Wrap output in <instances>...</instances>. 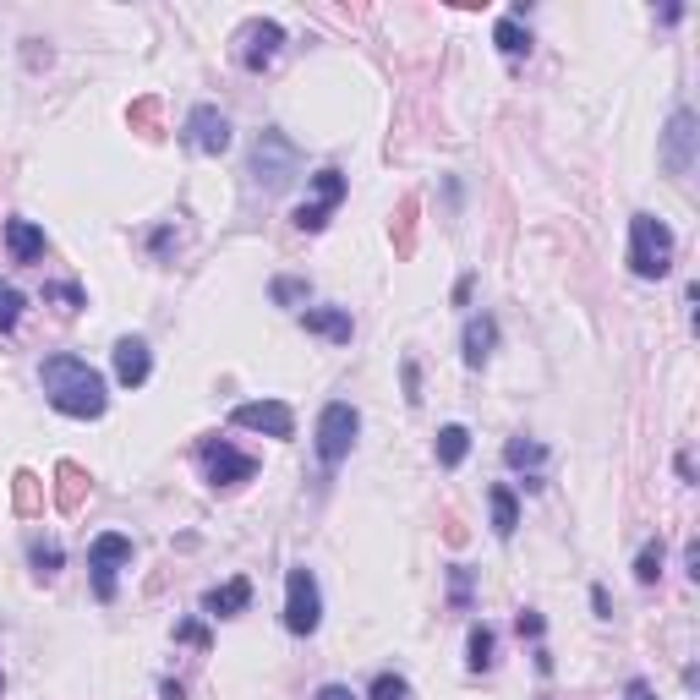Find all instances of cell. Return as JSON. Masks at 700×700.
I'll use <instances>...</instances> for the list:
<instances>
[{
	"instance_id": "obj_1",
	"label": "cell",
	"mask_w": 700,
	"mask_h": 700,
	"mask_svg": "<svg viewBox=\"0 0 700 700\" xmlns=\"http://www.w3.org/2000/svg\"><path fill=\"white\" fill-rule=\"evenodd\" d=\"M39 378H44V400H50L61 416L93 422V416H104V405H110V394H104V378L88 367L83 356H44Z\"/></svg>"
},
{
	"instance_id": "obj_2",
	"label": "cell",
	"mask_w": 700,
	"mask_h": 700,
	"mask_svg": "<svg viewBox=\"0 0 700 700\" xmlns=\"http://www.w3.org/2000/svg\"><path fill=\"white\" fill-rule=\"evenodd\" d=\"M629 268L640 279H662L673 268V230L657 214H635L629 219Z\"/></svg>"
},
{
	"instance_id": "obj_3",
	"label": "cell",
	"mask_w": 700,
	"mask_h": 700,
	"mask_svg": "<svg viewBox=\"0 0 700 700\" xmlns=\"http://www.w3.org/2000/svg\"><path fill=\"white\" fill-rule=\"evenodd\" d=\"M252 175H258V186L263 192H285L290 181L301 175V154H296V143H290L285 132H258V143H252Z\"/></svg>"
},
{
	"instance_id": "obj_4",
	"label": "cell",
	"mask_w": 700,
	"mask_h": 700,
	"mask_svg": "<svg viewBox=\"0 0 700 700\" xmlns=\"http://www.w3.org/2000/svg\"><path fill=\"white\" fill-rule=\"evenodd\" d=\"M323 624V591L318 580H312V569H290L285 575V629L290 635H318Z\"/></svg>"
},
{
	"instance_id": "obj_5",
	"label": "cell",
	"mask_w": 700,
	"mask_h": 700,
	"mask_svg": "<svg viewBox=\"0 0 700 700\" xmlns=\"http://www.w3.org/2000/svg\"><path fill=\"white\" fill-rule=\"evenodd\" d=\"M197 465H203V476L214 487H241V482L258 476V460L241 454L236 443H225V438H203V443H197Z\"/></svg>"
},
{
	"instance_id": "obj_6",
	"label": "cell",
	"mask_w": 700,
	"mask_h": 700,
	"mask_svg": "<svg viewBox=\"0 0 700 700\" xmlns=\"http://www.w3.org/2000/svg\"><path fill=\"white\" fill-rule=\"evenodd\" d=\"M126 564H132V542H126V536H115V531L93 536V547H88L93 597H99V602H115V575H121Z\"/></svg>"
},
{
	"instance_id": "obj_7",
	"label": "cell",
	"mask_w": 700,
	"mask_h": 700,
	"mask_svg": "<svg viewBox=\"0 0 700 700\" xmlns=\"http://www.w3.org/2000/svg\"><path fill=\"white\" fill-rule=\"evenodd\" d=\"M356 433H361L356 405H345V400L323 405V416H318V460L323 465H340L350 454V443H356Z\"/></svg>"
},
{
	"instance_id": "obj_8",
	"label": "cell",
	"mask_w": 700,
	"mask_h": 700,
	"mask_svg": "<svg viewBox=\"0 0 700 700\" xmlns=\"http://www.w3.org/2000/svg\"><path fill=\"white\" fill-rule=\"evenodd\" d=\"M279 44H285V28H279L274 17H252L247 28L236 33V61L247 66V72H263V66H274Z\"/></svg>"
},
{
	"instance_id": "obj_9",
	"label": "cell",
	"mask_w": 700,
	"mask_h": 700,
	"mask_svg": "<svg viewBox=\"0 0 700 700\" xmlns=\"http://www.w3.org/2000/svg\"><path fill=\"white\" fill-rule=\"evenodd\" d=\"M181 143L192 148V154H225V148H230V121H225V110H219V104H197V110L186 115Z\"/></svg>"
},
{
	"instance_id": "obj_10",
	"label": "cell",
	"mask_w": 700,
	"mask_h": 700,
	"mask_svg": "<svg viewBox=\"0 0 700 700\" xmlns=\"http://www.w3.org/2000/svg\"><path fill=\"white\" fill-rule=\"evenodd\" d=\"M340 203H345V175L340 170H318L312 175V203L296 208V230H323Z\"/></svg>"
},
{
	"instance_id": "obj_11",
	"label": "cell",
	"mask_w": 700,
	"mask_h": 700,
	"mask_svg": "<svg viewBox=\"0 0 700 700\" xmlns=\"http://www.w3.org/2000/svg\"><path fill=\"white\" fill-rule=\"evenodd\" d=\"M230 422L247 427V433H268V438H290L296 433V416H290L285 400H247L230 411Z\"/></svg>"
},
{
	"instance_id": "obj_12",
	"label": "cell",
	"mask_w": 700,
	"mask_h": 700,
	"mask_svg": "<svg viewBox=\"0 0 700 700\" xmlns=\"http://www.w3.org/2000/svg\"><path fill=\"white\" fill-rule=\"evenodd\" d=\"M695 143H700V132H695V110H673L668 137H662V159H668V170H673V175H684V170L695 165Z\"/></svg>"
},
{
	"instance_id": "obj_13",
	"label": "cell",
	"mask_w": 700,
	"mask_h": 700,
	"mask_svg": "<svg viewBox=\"0 0 700 700\" xmlns=\"http://www.w3.org/2000/svg\"><path fill=\"white\" fill-rule=\"evenodd\" d=\"M148 372H154V356H148L143 340H115V378H121V389H143Z\"/></svg>"
},
{
	"instance_id": "obj_14",
	"label": "cell",
	"mask_w": 700,
	"mask_h": 700,
	"mask_svg": "<svg viewBox=\"0 0 700 700\" xmlns=\"http://www.w3.org/2000/svg\"><path fill=\"white\" fill-rule=\"evenodd\" d=\"M247 602H252V580L236 575V580H225V586L208 591V597H203V613H208V618H236V613H247Z\"/></svg>"
},
{
	"instance_id": "obj_15",
	"label": "cell",
	"mask_w": 700,
	"mask_h": 700,
	"mask_svg": "<svg viewBox=\"0 0 700 700\" xmlns=\"http://www.w3.org/2000/svg\"><path fill=\"white\" fill-rule=\"evenodd\" d=\"M301 329L323 334V340H334V345H350V312L345 307H307L301 312Z\"/></svg>"
},
{
	"instance_id": "obj_16",
	"label": "cell",
	"mask_w": 700,
	"mask_h": 700,
	"mask_svg": "<svg viewBox=\"0 0 700 700\" xmlns=\"http://www.w3.org/2000/svg\"><path fill=\"white\" fill-rule=\"evenodd\" d=\"M6 247L17 263H39L44 258V230L33 225V219H11L6 225Z\"/></svg>"
},
{
	"instance_id": "obj_17",
	"label": "cell",
	"mask_w": 700,
	"mask_h": 700,
	"mask_svg": "<svg viewBox=\"0 0 700 700\" xmlns=\"http://www.w3.org/2000/svg\"><path fill=\"white\" fill-rule=\"evenodd\" d=\"M493 340H498V323L493 318H471L465 323V367H482L493 356Z\"/></svg>"
},
{
	"instance_id": "obj_18",
	"label": "cell",
	"mask_w": 700,
	"mask_h": 700,
	"mask_svg": "<svg viewBox=\"0 0 700 700\" xmlns=\"http://www.w3.org/2000/svg\"><path fill=\"white\" fill-rule=\"evenodd\" d=\"M493 44L509 55V61H520V55H531V28H525L520 17H498V28H493Z\"/></svg>"
},
{
	"instance_id": "obj_19",
	"label": "cell",
	"mask_w": 700,
	"mask_h": 700,
	"mask_svg": "<svg viewBox=\"0 0 700 700\" xmlns=\"http://www.w3.org/2000/svg\"><path fill=\"white\" fill-rule=\"evenodd\" d=\"M55 476H61V493H55V504L66 509V515H77V509H83V465H72V460H61L55 465Z\"/></svg>"
},
{
	"instance_id": "obj_20",
	"label": "cell",
	"mask_w": 700,
	"mask_h": 700,
	"mask_svg": "<svg viewBox=\"0 0 700 700\" xmlns=\"http://www.w3.org/2000/svg\"><path fill=\"white\" fill-rule=\"evenodd\" d=\"M487 504H493V531L504 536H515V525H520V504H515V493H509V487H493V493H487Z\"/></svg>"
},
{
	"instance_id": "obj_21",
	"label": "cell",
	"mask_w": 700,
	"mask_h": 700,
	"mask_svg": "<svg viewBox=\"0 0 700 700\" xmlns=\"http://www.w3.org/2000/svg\"><path fill=\"white\" fill-rule=\"evenodd\" d=\"M504 460H509V471H542L547 449H542V443H536V438H509Z\"/></svg>"
},
{
	"instance_id": "obj_22",
	"label": "cell",
	"mask_w": 700,
	"mask_h": 700,
	"mask_svg": "<svg viewBox=\"0 0 700 700\" xmlns=\"http://www.w3.org/2000/svg\"><path fill=\"white\" fill-rule=\"evenodd\" d=\"M465 454H471V433H465L460 422H449V427L438 433V465H460Z\"/></svg>"
},
{
	"instance_id": "obj_23",
	"label": "cell",
	"mask_w": 700,
	"mask_h": 700,
	"mask_svg": "<svg viewBox=\"0 0 700 700\" xmlns=\"http://www.w3.org/2000/svg\"><path fill=\"white\" fill-rule=\"evenodd\" d=\"M493 646H498L493 629L476 624V629H471V657H465V662H471V673H487V668H493Z\"/></svg>"
},
{
	"instance_id": "obj_24",
	"label": "cell",
	"mask_w": 700,
	"mask_h": 700,
	"mask_svg": "<svg viewBox=\"0 0 700 700\" xmlns=\"http://www.w3.org/2000/svg\"><path fill=\"white\" fill-rule=\"evenodd\" d=\"M367 700H411V684H405V673H378Z\"/></svg>"
},
{
	"instance_id": "obj_25",
	"label": "cell",
	"mask_w": 700,
	"mask_h": 700,
	"mask_svg": "<svg viewBox=\"0 0 700 700\" xmlns=\"http://www.w3.org/2000/svg\"><path fill=\"white\" fill-rule=\"evenodd\" d=\"M657 575H662V542H646L635 558V580L640 586H657Z\"/></svg>"
},
{
	"instance_id": "obj_26",
	"label": "cell",
	"mask_w": 700,
	"mask_h": 700,
	"mask_svg": "<svg viewBox=\"0 0 700 700\" xmlns=\"http://www.w3.org/2000/svg\"><path fill=\"white\" fill-rule=\"evenodd\" d=\"M268 296H274L279 307H296V301H307V279H290V274H279L274 285H268Z\"/></svg>"
},
{
	"instance_id": "obj_27",
	"label": "cell",
	"mask_w": 700,
	"mask_h": 700,
	"mask_svg": "<svg viewBox=\"0 0 700 700\" xmlns=\"http://www.w3.org/2000/svg\"><path fill=\"white\" fill-rule=\"evenodd\" d=\"M17 515H39V476L17 471Z\"/></svg>"
},
{
	"instance_id": "obj_28",
	"label": "cell",
	"mask_w": 700,
	"mask_h": 700,
	"mask_svg": "<svg viewBox=\"0 0 700 700\" xmlns=\"http://www.w3.org/2000/svg\"><path fill=\"white\" fill-rule=\"evenodd\" d=\"M28 558H33V569H39V575L50 580L55 569H61V542H33V547H28Z\"/></svg>"
},
{
	"instance_id": "obj_29",
	"label": "cell",
	"mask_w": 700,
	"mask_h": 700,
	"mask_svg": "<svg viewBox=\"0 0 700 700\" xmlns=\"http://www.w3.org/2000/svg\"><path fill=\"white\" fill-rule=\"evenodd\" d=\"M17 318H22V290L17 285H0V334L17 329Z\"/></svg>"
},
{
	"instance_id": "obj_30",
	"label": "cell",
	"mask_w": 700,
	"mask_h": 700,
	"mask_svg": "<svg viewBox=\"0 0 700 700\" xmlns=\"http://www.w3.org/2000/svg\"><path fill=\"white\" fill-rule=\"evenodd\" d=\"M449 602H454V608H471V569H465V564H454L449 569Z\"/></svg>"
},
{
	"instance_id": "obj_31",
	"label": "cell",
	"mask_w": 700,
	"mask_h": 700,
	"mask_svg": "<svg viewBox=\"0 0 700 700\" xmlns=\"http://www.w3.org/2000/svg\"><path fill=\"white\" fill-rule=\"evenodd\" d=\"M44 301H55L61 312H77V307H83V290H77V285H44Z\"/></svg>"
},
{
	"instance_id": "obj_32",
	"label": "cell",
	"mask_w": 700,
	"mask_h": 700,
	"mask_svg": "<svg viewBox=\"0 0 700 700\" xmlns=\"http://www.w3.org/2000/svg\"><path fill=\"white\" fill-rule=\"evenodd\" d=\"M400 378H405V400L411 405H422V367H416L411 356H405V367H400Z\"/></svg>"
},
{
	"instance_id": "obj_33",
	"label": "cell",
	"mask_w": 700,
	"mask_h": 700,
	"mask_svg": "<svg viewBox=\"0 0 700 700\" xmlns=\"http://www.w3.org/2000/svg\"><path fill=\"white\" fill-rule=\"evenodd\" d=\"M148 247H154V258H170V247H175V230H170V225H159L154 236H148Z\"/></svg>"
},
{
	"instance_id": "obj_34",
	"label": "cell",
	"mask_w": 700,
	"mask_h": 700,
	"mask_svg": "<svg viewBox=\"0 0 700 700\" xmlns=\"http://www.w3.org/2000/svg\"><path fill=\"white\" fill-rule=\"evenodd\" d=\"M515 629H520L525 640H542V629H547V624H542V613H520V618H515Z\"/></svg>"
},
{
	"instance_id": "obj_35",
	"label": "cell",
	"mask_w": 700,
	"mask_h": 700,
	"mask_svg": "<svg viewBox=\"0 0 700 700\" xmlns=\"http://www.w3.org/2000/svg\"><path fill=\"white\" fill-rule=\"evenodd\" d=\"M411 219H416V203H400V252H411Z\"/></svg>"
},
{
	"instance_id": "obj_36",
	"label": "cell",
	"mask_w": 700,
	"mask_h": 700,
	"mask_svg": "<svg viewBox=\"0 0 700 700\" xmlns=\"http://www.w3.org/2000/svg\"><path fill=\"white\" fill-rule=\"evenodd\" d=\"M175 640H186V646H208V629L203 624H181V629H175Z\"/></svg>"
},
{
	"instance_id": "obj_37",
	"label": "cell",
	"mask_w": 700,
	"mask_h": 700,
	"mask_svg": "<svg viewBox=\"0 0 700 700\" xmlns=\"http://www.w3.org/2000/svg\"><path fill=\"white\" fill-rule=\"evenodd\" d=\"M591 608H597V618H613V602H608V591H602V586H591Z\"/></svg>"
},
{
	"instance_id": "obj_38",
	"label": "cell",
	"mask_w": 700,
	"mask_h": 700,
	"mask_svg": "<svg viewBox=\"0 0 700 700\" xmlns=\"http://www.w3.org/2000/svg\"><path fill=\"white\" fill-rule=\"evenodd\" d=\"M312 700H356V695H350V690H345V684H323V690H318V695H312Z\"/></svg>"
},
{
	"instance_id": "obj_39",
	"label": "cell",
	"mask_w": 700,
	"mask_h": 700,
	"mask_svg": "<svg viewBox=\"0 0 700 700\" xmlns=\"http://www.w3.org/2000/svg\"><path fill=\"white\" fill-rule=\"evenodd\" d=\"M624 700H657V695H651V684L646 679H635V684H629V695Z\"/></svg>"
},
{
	"instance_id": "obj_40",
	"label": "cell",
	"mask_w": 700,
	"mask_h": 700,
	"mask_svg": "<svg viewBox=\"0 0 700 700\" xmlns=\"http://www.w3.org/2000/svg\"><path fill=\"white\" fill-rule=\"evenodd\" d=\"M0 684H6V679H0Z\"/></svg>"
}]
</instances>
